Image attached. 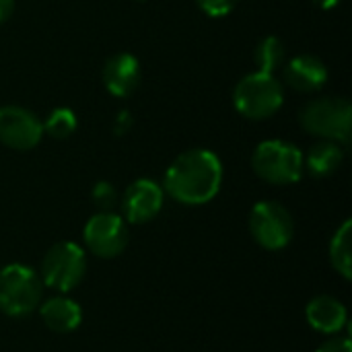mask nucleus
<instances>
[{
    "label": "nucleus",
    "mask_w": 352,
    "mask_h": 352,
    "mask_svg": "<svg viewBox=\"0 0 352 352\" xmlns=\"http://www.w3.org/2000/svg\"><path fill=\"white\" fill-rule=\"evenodd\" d=\"M140 62L132 54H113L103 66V85L113 97H130L140 85Z\"/></svg>",
    "instance_id": "11"
},
{
    "label": "nucleus",
    "mask_w": 352,
    "mask_h": 352,
    "mask_svg": "<svg viewBox=\"0 0 352 352\" xmlns=\"http://www.w3.org/2000/svg\"><path fill=\"white\" fill-rule=\"evenodd\" d=\"M285 82L297 93H318L328 82V68L318 56L301 54L285 66Z\"/></svg>",
    "instance_id": "12"
},
{
    "label": "nucleus",
    "mask_w": 352,
    "mask_h": 352,
    "mask_svg": "<svg viewBox=\"0 0 352 352\" xmlns=\"http://www.w3.org/2000/svg\"><path fill=\"white\" fill-rule=\"evenodd\" d=\"M330 264L344 278H352V221L346 219L330 241Z\"/></svg>",
    "instance_id": "16"
},
{
    "label": "nucleus",
    "mask_w": 352,
    "mask_h": 352,
    "mask_svg": "<svg viewBox=\"0 0 352 352\" xmlns=\"http://www.w3.org/2000/svg\"><path fill=\"white\" fill-rule=\"evenodd\" d=\"M299 124L320 140L349 146L352 138V105L344 97L311 99L299 113Z\"/></svg>",
    "instance_id": "2"
},
{
    "label": "nucleus",
    "mask_w": 352,
    "mask_h": 352,
    "mask_svg": "<svg viewBox=\"0 0 352 352\" xmlns=\"http://www.w3.org/2000/svg\"><path fill=\"white\" fill-rule=\"evenodd\" d=\"M254 60L260 72L274 74V70H278L285 62V43L274 35L264 37L254 52Z\"/></svg>",
    "instance_id": "17"
},
{
    "label": "nucleus",
    "mask_w": 352,
    "mask_h": 352,
    "mask_svg": "<svg viewBox=\"0 0 352 352\" xmlns=\"http://www.w3.org/2000/svg\"><path fill=\"white\" fill-rule=\"evenodd\" d=\"M163 200V186L148 177L136 179L126 188L122 196V219L132 225H144L161 212Z\"/></svg>",
    "instance_id": "10"
},
{
    "label": "nucleus",
    "mask_w": 352,
    "mask_h": 352,
    "mask_svg": "<svg viewBox=\"0 0 352 352\" xmlns=\"http://www.w3.org/2000/svg\"><path fill=\"white\" fill-rule=\"evenodd\" d=\"M316 352H352V342L351 338H346V336L334 334L324 344H320V349Z\"/></svg>",
    "instance_id": "21"
},
{
    "label": "nucleus",
    "mask_w": 352,
    "mask_h": 352,
    "mask_svg": "<svg viewBox=\"0 0 352 352\" xmlns=\"http://www.w3.org/2000/svg\"><path fill=\"white\" fill-rule=\"evenodd\" d=\"M128 237H130L128 223L122 219V214H116L113 210L107 212L99 210L87 221L82 229V239L87 250L101 260L118 258L126 250Z\"/></svg>",
    "instance_id": "8"
},
{
    "label": "nucleus",
    "mask_w": 352,
    "mask_h": 352,
    "mask_svg": "<svg viewBox=\"0 0 352 352\" xmlns=\"http://www.w3.org/2000/svg\"><path fill=\"white\" fill-rule=\"evenodd\" d=\"M285 103L283 82L270 72H250L233 89V105L248 120H268Z\"/></svg>",
    "instance_id": "3"
},
{
    "label": "nucleus",
    "mask_w": 352,
    "mask_h": 352,
    "mask_svg": "<svg viewBox=\"0 0 352 352\" xmlns=\"http://www.w3.org/2000/svg\"><path fill=\"white\" fill-rule=\"evenodd\" d=\"M223 184V163L208 148H190L182 153L165 171L163 192L186 206L210 202Z\"/></svg>",
    "instance_id": "1"
},
{
    "label": "nucleus",
    "mask_w": 352,
    "mask_h": 352,
    "mask_svg": "<svg viewBox=\"0 0 352 352\" xmlns=\"http://www.w3.org/2000/svg\"><path fill=\"white\" fill-rule=\"evenodd\" d=\"M250 233L260 248L278 252L293 241L295 223L291 212L280 202L264 200L258 202L250 212Z\"/></svg>",
    "instance_id": "7"
},
{
    "label": "nucleus",
    "mask_w": 352,
    "mask_h": 352,
    "mask_svg": "<svg viewBox=\"0 0 352 352\" xmlns=\"http://www.w3.org/2000/svg\"><path fill=\"white\" fill-rule=\"evenodd\" d=\"M43 297L39 272L27 264H8L0 270V311L8 318L33 314Z\"/></svg>",
    "instance_id": "4"
},
{
    "label": "nucleus",
    "mask_w": 352,
    "mask_h": 352,
    "mask_svg": "<svg viewBox=\"0 0 352 352\" xmlns=\"http://www.w3.org/2000/svg\"><path fill=\"white\" fill-rule=\"evenodd\" d=\"M91 196H93L95 206L101 212L113 210V206L118 204V192H116V188L109 182H97L93 192H91Z\"/></svg>",
    "instance_id": "19"
},
{
    "label": "nucleus",
    "mask_w": 352,
    "mask_h": 352,
    "mask_svg": "<svg viewBox=\"0 0 352 352\" xmlns=\"http://www.w3.org/2000/svg\"><path fill=\"white\" fill-rule=\"evenodd\" d=\"M74 130H76V116L68 107H56L54 111H50L47 120L43 122V134L56 140H64L72 136Z\"/></svg>",
    "instance_id": "18"
},
{
    "label": "nucleus",
    "mask_w": 352,
    "mask_h": 352,
    "mask_svg": "<svg viewBox=\"0 0 352 352\" xmlns=\"http://www.w3.org/2000/svg\"><path fill=\"white\" fill-rule=\"evenodd\" d=\"M39 316H41V322L45 324V328L56 334L74 332L82 322L80 305L66 295H58V297H52V299L39 303Z\"/></svg>",
    "instance_id": "14"
},
{
    "label": "nucleus",
    "mask_w": 352,
    "mask_h": 352,
    "mask_svg": "<svg viewBox=\"0 0 352 352\" xmlns=\"http://www.w3.org/2000/svg\"><path fill=\"white\" fill-rule=\"evenodd\" d=\"M252 167L266 184L289 186L303 175V153L287 140H264L254 151Z\"/></svg>",
    "instance_id": "5"
},
{
    "label": "nucleus",
    "mask_w": 352,
    "mask_h": 352,
    "mask_svg": "<svg viewBox=\"0 0 352 352\" xmlns=\"http://www.w3.org/2000/svg\"><path fill=\"white\" fill-rule=\"evenodd\" d=\"M43 138V122L27 107H0V142L12 151H31Z\"/></svg>",
    "instance_id": "9"
},
{
    "label": "nucleus",
    "mask_w": 352,
    "mask_h": 352,
    "mask_svg": "<svg viewBox=\"0 0 352 352\" xmlns=\"http://www.w3.org/2000/svg\"><path fill=\"white\" fill-rule=\"evenodd\" d=\"M14 10V0H0V23L8 21Z\"/></svg>",
    "instance_id": "23"
},
{
    "label": "nucleus",
    "mask_w": 352,
    "mask_h": 352,
    "mask_svg": "<svg viewBox=\"0 0 352 352\" xmlns=\"http://www.w3.org/2000/svg\"><path fill=\"white\" fill-rule=\"evenodd\" d=\"M138 2H144V0H138Z\"/></svg>",
    "instance_id": "25"
},
{
    "label": "nucleus",
    "mask_w": 352,
    "mask_h": 352,
    "mask_svg": "<svg viewBox=\"0 0 352 352\" xmlns=\"http://www.w3.org/2000/svg\"><path fill=\"white\" fill-rule=\"evenodd\" d=\"M305 318L309 322V326L326 336H334L338 334L346 322H349V311L342 305V301H338L332 295H318L314 297L307 307H305Z\"/></svg>",
    "instance_id": "13"
},
{
    "label": "nucleus",
    "mask_w": 352,
    "mask_h": 352,
    "mask_svg": "<svg viewBox=\"0 0 352 352\" xmlns=\"http://www.w3.org/2000/svg\"><path fill=\"white\" fill-rule=\"evenodd\" d=\"M130 126H132L130 113L128 111H120L118 113V120H116V134H126Z\"/></svg>",
    "instance_id": "22"
},
{
    "label": "nucleus",
    "mask_w": 352,
    "mask_h": 352,
    "mask_svg": "<svg viewBox=\"0 0 352 352\" xmlns=\"http://www.w3.org/2000/svg\"><path fill=\"white\" fill-rule=\"evenodd\" d=\"M237 2L239 0H196L198 8L202 12H206L208 16H214V19L229 14L237 6Z\"/></svg>",
    "instance_id": "20"
},
{
    "label": "nucleus",
    "mask_w": 352,
    "mask_h": 352,
    "mask_svg": "<svg viewBox=\"0 0 352 352\" xmlns=\"http://www.w3.org/2000/svg\"><path fill=\"white\" fill-rule=\"evenodd\" d=\"M316 6H320V8H324V10H330V8H334V6H338L340 4V0H311Z\"/></svg>",
    "instance_id": "24"
},
{
    "label": "nucleus",
    "mask_w": 352,
    "mask_h": 352,
    "mask_svg": "<svg viewBox=\"0 0 352 352\" xmlns=\"http://www.w3.org/2000/svg\"><path fill=\"white\" fill-rule=\"evenodd\" d=\"M342 161H344V146L332 140H320L309 148L307 157L303 159V167L309 171V175L322 179L336 173Z\"/></svg>",
    "instance_id": "15"
},
{
    "label": "nucleus",
    "mask_w": 352,
    "mask_h": 352,
    "mask_svg": "<svg viewBox=\"0 0 352 352\" xmlns=\"http://www.w3.org/2000/svg\"><path fill=\"white\" fill-rule=\"evenodd\" d=\"M87 272V254L78 243L60 241L52 245L39 266V278L43 287L58 293H68L80 285Z\"/></svg>",
    "instance_id": "6"
}]
</instances>
